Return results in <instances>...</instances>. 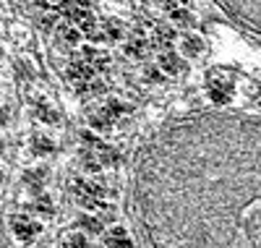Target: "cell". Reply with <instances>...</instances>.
<instances>
[{"label": "cell", "mask_w": 261, "mask_h": 248, "mask_svg": "<svg viewBox=\"0 0 261 248\" xmlns=\"http://www.w3.org/2000/svg\"><path fill=\"white\" fill-rule=\"evenodd\" d=\"M71 193L73 199L84 209H110V204H105V199L110 196V188L99 180H84V178H76L71 183Z\"/></svg>", "instance_id": "cell-1"}, {"label": "cell", "mask_w": 261, "mask_h": 248, "mask_svg": "<svg viewBox=\"0 0 261 248\" xmlns=\"http://www.w3.org/2000/svg\"><path fill=\"white\" fill-rule=\"evenodd\" d=\"M34 115H37V120L47 123V126L58 123V112H55V110H53V105H50V102H45V100H39V102H37V107H34Z\"/></svg>", "instance_id": "cell-10"}, {"label": "cell", "mask_w": 261, "mask_h": 248, "mask_svg": "<svg viewBox=\"0 0 261 248\" xmlns=\"http://www.w3.org/2000/svg\"><path fill=\"white\" fill-rule=\"evenodd\" d=\"M11 230H13V235H16V240H21V243H32L37 235H39V222H34V219H29V217H24V214H16V217H11Z\"/></svg>", "instance_id": "cell-2"}, {"label": "cell", "mask_w": 261, "mask_h": 248, "mask_svg": "<svg viewBox=\"0 0 261 248\" xmlns=\"http://www.w3.org/2000/svg\"><path fill=\"white\" fill-rule=\"evenodd\" d=\"M84 63L92 65V68H107V63H110V55L107 53H99V50H86L84 53Z\"/></svg>", "instance_id": "cell-12"}, {"label": "cell", "mask_w": 261, "mask_h": 248, "mask_svg": "<svg viewBox=\"0 0 261 248\" xmlns=\"http://www.w3.org/2000/svg\"><path fill=\"white\" fill-rule=\"evenodd\" d=\"M227 6L230 13L235 16H243L251 27H256V18H258V0H222Z\"/></svg>", "instance_id": "cell-4"}, {"label": "cell", "mask_w": 261, "mask_h": 248, "mask_svg": "<svg viewBox=\"0 0 261 248\" xmlns=\"http://www.w3.org/2000/svg\"><path fill=\"white\" fill-rule=\"evenodd\" d=\"M6 123H8V110H6V107H0V128H3Z\"/></svg>", "instance_id": "cell-21"}, {"label": "cell", "mask_w": 261, "mask_h": 248, "mask_svg": "<svg viewBox=\"0 0 261 248\" xmlns=\"http://www.w3.org/2000/svg\"><path fill=\"white\" fill-rule=\"evenodd\" d=\"M105 243L110 245V248H134V240H130L128 230H123V228H113V230H107Z\"/></svg>", "instance_id": "cell-7"}, {"label": "cell", "mask_w": 261, "mask_h": 248, "mask_svg": "<svg viewBox=\"0 0 261 248\" xmlns=\"http://www.w3.org/2000/svg\"><path fill=\"white\" fill-rule=\"evenodd\" d=\"M180 47H183L186 55L196 58V55H201V53H204V39H201L199 34H186L183 42H180Z\"/></svg>", "instance_id": "cell-9"}, {"label": "cell", "mask_w": 261, "mask_h": 248, "mask_svg": "<svg viewBox=\"0 0 261 248\" xmlns=\"http://www.w3.org/2000/svg\"><path fill=\"white\" fill-rule=\"evenodd\" d=\"M3 146H6V141H3V139H0V152H3Z\"/></svg>", "instance_id": "cell-23"}, {"label": "cell", "mask_w": 261, "mask_h": 248, "mask_svg": "<svg viewBox=\"0 0 261 248\" xmlns=\"http://www.w3.org/2000/svg\"><path fill=\"white\" fill-rule=\"evenodd\" d=\"M65 248H92V245L81 233H71L68 238H65Z\"/></svg>", "instance_id": "cell-19"}, {"label": "cell", "mask_w": 261, "mask_h": 248, "mask_svg": "<svg viewBox=\"0 0 261 248\" xmlns=\"http://www.w3.org/2000/svg\"><path fill=\"white\" fill-rule=\"evenodd\" d=\"M58 39H60L63 44H76V42L81 39V32H79L73 24H63V27H58Z\"/></svg>", "instance_id": "cell-13"}, {"label": "cell", "mask_w": 261, "mask_h": 248, "mask_svg": "<svg viewBox=\"0 0 261 248\" xmlns=\"http://www.w3.org/2000/svg\"><path fill=\"white\" fill-rule=\"evenodd\" d=\"M45 178H47V170L45 167H32L24 172V183L32 186V191H39L42 183H45Z\"/></svg>", "instance_id": "cell-11"}, {"label": "cell", "mask_w": 261, "mask_h": 248, "mask_svg": "<svg viewBox=\"0 0 261 248\" xmlns=\"http://www.w3.org/2000/svg\"><path fill=\"white\" fill-rule=\"evenodd\" d=\"M29 149H32V154H37V157H47V154L55 152V141L47 139V136H42V133H37V136L29 139Z\"/></svg>", "instance_id": "cell-8"}, {"label": "cell", "mask_w": 261, "mask_h": 248, "mask_svg": "<svg viewBox=\"0 0 261 248\" xmlns=\"http://www.w3.org/2000/svg\"><path fill=\"white\" fill-rule=\"evenodd\" d=\"M89 126H92L94 131H107V128L113 126V120L107 118L102 110H97V112H92V115H89Z\"/></svg>", "instance_id": "cell-16"}, {"label": "cell", "mask_w": 261, "mask_h": 248, "mask_svg": "<svg viewBox=\"0 0 261 248\" xmlns=\"http://www.w3.org/2000/svg\"><path fill=\"white\" fill-rule=\"evenodd\" d=\"M186 3H188V0H170L167 6H170V8H175V6H186Z\"/></svg>", "instance_id": "cell-22"}, {"label": "cell", "mask_w": 261, "mask_h": 248, "mask_svg": "<svg viewBox=\"0 0 261 248\" xmlns=\"http://www.w3.org/2000/svg\"><path fill=\"white\" fill-rule=\"evenodd\" d=\"M27 209H34V212H39L42 217H53V214H55V209H53V204H50V201H47L45 196H42V199H37V201H34V204H29Z\"/></svg>", "instance_id": "cell-18"}, {"label": "cell", "mask_w": 261, "mask_h": 248, "mask_svg": "<svg viewBox=\"0 0 261 248\" xmlns=\"http://www.w3.org/2000/svg\"><path fill=\"white\" fill-rule=\"evenodd\" d=\"M79 228H84L86 233H99L102 230V222L97 217H81L79 219Z\"/></svg>", "instance_id": "cell-20"}, {"label": "cell", "mask_w": 261, "mask_h": 248, "mask_svg": "<svg viewBox=\"0 0 261 248\" xmlns=\"http://www.w3.org/2000/svg\"><path fill=\"white\" fill-rule=\"evenodd\" d=\"M0 183H3V172H0Z\"/></svg>", "instance_id": "cell-24"}, {"label": "cell", "mask_w": 261, "mask_h": 248, "mask_svg": "<svg viewBox=\"0 0 261 248\" xmlns=\"http://www.w3.org/2000/svg\"><path fill=\"white\" fill-rule=\"evenodd\" d=\"M68 79H71V84L76 89H84L86 84L94 79V68H92V65H86L84 60H76V63H71V68H68Z\"/></svg>", "instance_id": "cell-5"}, {"label": "cell", "mask_w": 261, "mask_h": 248, "mask_svg": "<svg viewBox=\"0 0 261 248\" xmlns=\"http://www.w3.org/2000/svg\"><path fill=\"white\" fill-rule=\"evenodd\" d=\"M206 94L214 105H230L235 100V86L225 79H212L206 84Z\"/></svg>", "instance_id": "cell-3"}, {"label": "cell", "mask_w": 261, "mask_h": 248, "mask_svg": "<svg viewBox=\"0 0 261 248\" xmlns=\"http://www.w3.org/2000/svg\"><path fill=\"white\" fill-rule=\"evenodd\" d=\"M154 47H162V50H170V44H172V29L167 27H157L154 29Z\"/></svg>", "instance_id": "cell-14"}, {"label": "cell", "mask_w": 261, "mask_h": 248, "mask_svg": "<svg viewBox=\"0 0 261 248\" xmlns=\"http://www.w3.org/2000/svg\"><path fill=\"white\" fill-rule=\"evenodd\" d=\"M125 55L128 58H144L146 55V42L144 39H130L125 44Z\"/></svg>", "instance_id": "cell-17"}, {"label": "cell", "mask_w": 261, "mask_h": 248, "mask_svg": "<svg viewBox=\"0 0 261 248\" xmlns=\"http://www.w3.org/2000/svg\"><path fill=\"white\" fill-rule=\"evenodd\" d=\"M170 18H172V24H175V27H191V21H193V16L186 8H180V6L170 8Z\"/></svg>", "instance_id": "cell-15"}, {"label": "cell", "mask_w": 261, "mask_h": 248, "mask_svg": "<svg viewBox=\"0 0 261 248\" xmlns=\"http://www.w3.org/2000/svg\"><path fill=\"white\" fill-rule=\"evenodd\" d=\"M183 68H186V65H183V60L178 58V53H172V50L162 53V58H160V71H162V73L178 76V73H180Z\"/></svg>", "instance_id": "cell-6"}]
</instances>
